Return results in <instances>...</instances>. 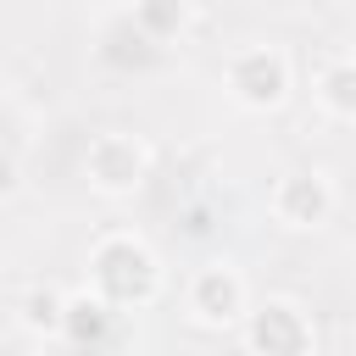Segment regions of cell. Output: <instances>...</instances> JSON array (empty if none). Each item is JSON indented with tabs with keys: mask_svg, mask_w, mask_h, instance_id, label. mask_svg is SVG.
Instances as JSON below:
<instances>
[{
	"mask_svg": "<svg viewBox=\"0 0 356 356\" xmlns=\"http://www.w3.org/2000/svg\"><path fill=\"white\" fill-rule=\"evenodd\" d=\"M189 306H195L200 323H234L239 317V278L222 273V267H206L195 278V300Z\"/></svg>",
	"mask_w": 356,
	"mask_h": 356,
	"instance_id": "3",
	"label": "cell"
},
{
	"mask_svg": "<svg viewBox=\"0 0 356 356\" xmlns=\"http://www.w3.org/2000/svg\"><path fill=\"white\" fill-rule=\"evenodd\" d=\"M234 89H239L245 100H256V106L278 100V95H284V61H278V56H245V61L234 67Z\"/></svg>",
	"mask_w": 356,
	"mask_h": 356,
	"instance_id": "4",
	"label": "cell"
},
{
	"mask_svg": "<svg viewBox=\"0 0 356 356\" xmlns=\"http://www.w3.org/2000/svg\"><path fill=\"white\" fill-rule=\"evenodd\" d=\"M61 328H67V339H72V345H100V339H106V328H111V312H106V300L78 295V300H67Z\"/></svg>",
	"mask_w": 356,
	"mask_h": 356,
	"instance_id": "5",
	"label": "cell"
},
{
	"mask_svg": "<svg viewBox=\"0 0 356 356\" xmlns=\"http://www.w3.org/2000/svg\"><path fill=\"white\" fill-rule=\"evenodd\" d=\"M328 100H334L339 111H350V106H356V72H334V78H328Z\"/></svg>",
	"mask_w": 356,
	"mask_h": 356,
	"instance_id": "7",
	"label": "cell"
},
{
	"mask_svg": "<svg viewBox=\"0 0 356 356\" xmlns=\"http://www.w3.org/2000/svg\"><path fill=\"white\" fill-rule=\"evenodd\" d=\"M250 345L256 350H306L312 345V328H306V317L295 306H267V312H256Z\"/></svg>",
	"mask_w": 356,
	"mask_h": 356,
	"instance_id": "2",
	"label": "cell"
},
{
	"mask_svg": "<svg viewBox=\"0 0 356 356\" xmlns=\"http://www.w3.org/2000/svg\"><path fill=\"white\" fill-rule=\"evenodd\" d=\"M95 267H100L106 295H117V300H145V295H150V284H156V261H150L139 245H128V239L100 245Z\"/></svg>",
	"mask_w": 356,
	"mask_h": 356,
	"instance_id": "1",
	"label": "cell"
},
{
	"mask_svg": "<svg viewBox=\"0 0 356 356\" xmlns=\"http://www.w3.org/2000/svg\"><path fill=\"white\" fill-rule=\"evenodd\" d=\"M323 206H328V195H323V184H312V178H289V184L278 189V217H284V222H295V228L317 222V217H323Z\"/></svg>",
	"mask_w": 356,
	"mask_h": 356,
	"instance_id": "6",
	"label": "cell"
}]
</instances>
